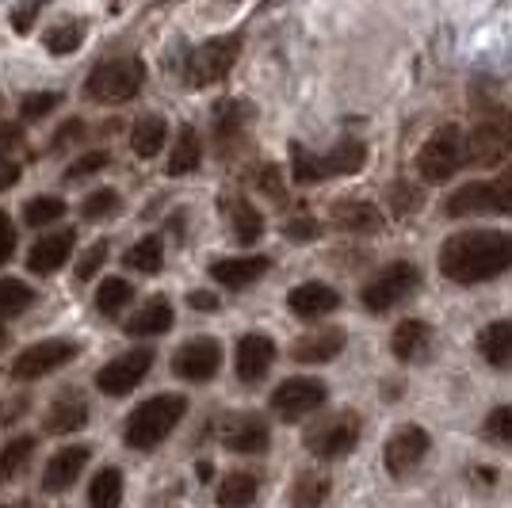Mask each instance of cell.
<instances>
[{
	"mask_svg": "<svg viewBox=\"0 0 512 508\" xmlns=\"http://www.w3.org/2000/svg\"><path fill=\"white\" fill-rule=\"evenodd\" d=\"M390 211L398 218H409L413 211H421V188L409 180H394L390 184Z\"/></svg>",
	"mask_w": 512,
	"mask_h": 508,
	"instance_id": "cell-42",
	"label": "cell"
},
{
	"mask_svg": "<svg viewBox=\"0 0 512 508\" xmlns=\"http://www.w3.org/2000/svg\"><path fill=\"white\" fill-rule=\"evenodd\" d=\"M467 482L474 489H482V493H490V489L497 486V470H493V466H486V463H482V466H470V470H467Z\"/></svg>",
	"mask_w": 512,
	"mask_h": 508,
	"instance_id": "cell-51",
	"label": "cell"
},
{
	"mask_svg": "<svg viewBox=\"0 0 512 508\" xmlns=\"http://www.w3.org/2000/svg\"><path fill=\"white\" fill-rule=\"evenodd\" d=\"M253 119V107L241 104V100H226V104L214 107V130H218V138H222V146L226 142H234L237 134L245 130V123Z\"/></svg>",
	"mask_w": 512,
	"mask_h": 508,
	"instance_id": "cell-32",
	"label": "cell"
},
{
	"mask_svg": "<svg viewBox=\"0 0 512 508\" xmlns=\"http://www.w3.org/2000/svg\"><path fill=\"white\" fill-rule=\"evenodd\" d=\"M237 54H241V39L237 35H218V39H207L203 46H195L188 54V65H184V77L192 88H207L226 81V73L234 69Z\"/></svg>",
	"mask_w": 512,
	"mask_h": 508,
	"instance_id": "cell-7",
	"label": "cell"
},
{
	"mask_svg": "<svg viewBox=\"0 0 512 508\" xmlns=\"http://www.w3.org/2000/svg\"><path fill=\"white\" fill-rule=\"evenodd\" d=\"M31 287L20 283V279H0V325L12 321L16 314H23L31 306Z\"/></svg>",
	"mask_w": 512,
	"mask_h": 508,
	"instance_id": "cell-38",
	"label": "cell"
},
{
	"mask_svg": "<svg viewBox=\"0 0 512 508\" xmlns=\"http://www.w3.org/2000/svg\"><path fill=\"white\" fill-rule=\"evenodd\" d=\"M123 264H127L130 272L157 276V268H161V241H157V237H142V241H134L127 253H123Z\"/></svg>",
	"mask_w": 512,
	"mask_h": 508,
	"instance_id": "cell-36",
	"label": "cell"
},
{
	"mask_svg": "<svg viewBox=\"0 0 512 508\" xmlns=\"http://www.w3.org/2000/svg\"><path fill=\"white\" fill-rule=\"evenodd\" d=\"M486 188H490V214H512V165Z\"/></svg>",
	"mask_w": 512,
	"mask_h": 508,
	"instance_id": "cell-45",
	"label": "cell"
},
{
	"mask_svg": "<svg viewBox=\"0 0 512 508\" xmlns=\"http://www.w3.org/2000/svg\"><path fill=\"white\" fill-rule=\"evenodd\" d=\"M165 134H169V123L161 115H142L134 123V130H130V149L150 161V157H157L165 149Z\"/></svg>",
	"mask_w": 512,
	"mask_h": 508,
	"instance_id": "cell-28",
	"label": "cell"
},
{
	"mask_svg": "<svg viewBox=\"0 0 512 508\" xmlns=\"http://www.w3.org/2000/svg\"><path fill=\"white\" fill-rule=\"evenodd\" d=\"M333 226L344 233H375L383 230V211L367 199H341L333 203Z\"/></svg>",
	"mask_w": 512,
	"mask_h": 508,
	"instance_id": "cell-22",
	"label": "cell"
},
{
	"mask_svg": "<svg viewBox=\"0 0 512 508\" xmlns=\"http://www.w3.org/2000/svg\"><path fill=\"white\" fill-rule=\"evenodd\" d=\"M478 352L497 371H512V321H493V325H486L478 333Z\"/></svg>",
	"mask_w": 512,
	"mask_h": 508,
	"instance_id": "cell-24",
	"label": "cell"
},
{
	"mask_svg": "<svg viewBox=\"0 0 512 508\" xmlns=\"http://www.w3.org/2000/svg\"><path fill=\"white\" fill-rule=\"evenodd\" d=\"M107 260V245H92V253L77 264V279H92L96 272H100V264Z\"/></svg>",
	"mask_w": 512,
	"mask_h": 508,
	"instance_id": "cell-50",
	"label": "cell"
},
{
	"mask_svg": "<svg viewBox=\"0 0 512 508\" xmlns=\"http://www.w3.org/2000/svg\"><path fill=\"white\" fill-rule=\"evenodd\" d=\"M417 287H421V268H417V264H406V260H398V264H386L383 272L363 287L360 298L371 314H386V310L402 306Z\"/></svg>",
	"mask_w": 512,
	"mask_h": 508,
	"instance_id": "cell-8",
	"label": "cell"
},
{
	"mask_svg": "<svg viewBox=\"0 0 512 508\" xmlns=\"http://www.w3.org/2000/svg\"><path fill=\"white\" fill-rule=\"evenodd\" d=\"M88 459H92V451L81 447V444L54 451V455H50V463L43 466V489L46 493H65V489L81 478V470L88 466Z\"/></svg>",
	"mask_w": 512,
	"mask_h": 508,
	"instance_id": "cell-16",
	"label": "cell"
},
{
	"mask_svg": "<svg viewBox=\"0 0 512 508\" xmlns=\"http://www.w3.org/2000/svg\"><path fill=\"white\" fill-rule=\"evenodd\" d=\"M329 398V390H325V382L321 379H287L276 386V394H272V413H276L279 421H302V417H310V413H318L321 405Z\"/></svg>",
	"mask_w": 512,
	"mask_h": 508,
	"instance_id": "cell-10",
	"label": "cell"
},
{
	"mask_svg": "<svg viewBox=\"0 0 512 508\" xmlns=\"http://www.w3.org/2000/svg\"><path fill=\"white\" fill-rule=\"evenodd\" d=\"M344 352V333L341 329H318V333H306V337L291 348L295 363H306V367H318V363L337 360Z\"/></svg>",
	"mask_w": 512,
	"mask_h": 508,
	"instance_id": "cell-23",
	"label": "cell"
},
{
	"mask_svg": "<svg viewBox=\"0 0 512 508\" xmlns=\"http://www.w3.org/2000/svg\"><path fill=\"white\" fill-rule=\"evenodd\" d=\"M127 302H134V287H130L127 279H104L100 283V291H96V310L104 314V318H115V314H123L127 310Z\"/></svg>",
	"mask_w": 512,
	"mask_h": 508,
	"instance_id": "cell-35",
	"label": "cell"
},
{
	"mask_svg": "<svg viewBox=\"0 0 512 508\" xmlns=\"http://www.w3.org/2000/svg\"><path fill=\"white\" fill-rule=\"evenodd\" d=\"M150 363H153L150 348L123 352V356H115V360L104 363V367L96 371V390H100V394H111V398H123V394H130L138 382L150 375Z\"/></svg>",
	"mask_w": 512,
	"mask_h": 508,
	"instance_id": "cell-11",
	"label": "cell"
},
{
	"mask_svg": "<svg viewBox=\"0 0 512 508\" xmlns=\"http://www.w3.org/2000/svg\"><path fill=\"white\" fill-rule=\"evenodd\" d=\"M467 165V138L459 127H436L417 153V172L425 184H448Z\"/></svg>",
	"mask_w": 512,
	"mask_h": 508,
	"instance_id": "cell-5",
	"label": "cell"
},
{
	"mask_svg": "<svg viewBox=\"0 0 512 508\" xmlns=\"http://www.w3.org/2000/svg\"><path fill=\"white\" fill-rule=\"evenodd\" d=\"M287 306H291V314H299V318H325V314H333V310L341 306V295H337L333 287H325V283H299V287L287 295Z\"/></svg>",
	"mask_w": 512,
	"mask_h": 508,
	"instance_id": "cell-21",
	"label": "cell"
},
{
	"mask_svg": "<svg viewBox=\"0 0 512 508\" xmlns=\"http://www.w3.org/2000/svg\"><path fill=\"white\" fill-rule=\"evenodd\" d=\"M260 188L268 191V195H276V199L283 195V184H279V169H276V165H268V169L260 172Z\"/></svg>",
	"mask_w": 512,
	"mask_h": 508,
	"instance_id": "cell-53",
	"label": "cell"
},
{
	"mask_svg": "<svg viewBox=\"0 0 512 508\" xmlns=\"http://www.w3.org/2000/svg\"><path fill=\"white\" fill-rule=\"evenodd\" d=\"M73 241H77L73 230L46 233L43 241H35V249L27 256V268H31L35 276H54L65 260H69V253H73Z\"/></svg>",
	"mask_w": 512,
	"mask_h": 508,
	"instance_id": "cell-19",
	"label": "cell"
},
{
	"mask_svg": "<svg viewBox=\"0 0 512 508\" xmlns=\"http://www.w3.org/2000/svg\"><path fill=\"white\" fill-rule=\"evenodd\" d=\"M512 149V107L505 104H493L482 107L478 123L470 130L467 138V161L478 165V169H493L509 157Z\"/></svg>",
	"mask_w": 512,
	"mask_h": 508,
	"instance_id": "cell-4",
	"label": "cell"
},
{
	"mask_svg": "<svg viewBox=\"0 0 512 508\" xmlns=\"http://www.w3.org/2000/svg\"><path fill=\"white\" fill-rule=\"evenodd\" d=\"M85 424H88V402L77 390H62L43 417V428L50 436H69V432H77Z\"/></svg>",
	"mask_w": 512,
	"mask_h": 508,
	"instance_id": "cell-17",
	"label": "cell"
},
{
	"mask_svg": "<svg viewBox=\"0 0 512 508\" xmlns=\"http://www.w3.org/2000/svg\"><path fill=\"white\" fill-rule=\"evenodd\" d=\"M0 508H8V505H0Z\"/></svg>",
	"mask_w": 512,
	"mask_h": 508,
	"instance_id": "cell-56",
	"label": "cell"
},
{
	"mask_svg": "<svg viewBox=\"0 0 512 508\" xmlns=\"http://www.w3.org/2000/svg\"><path fill=\"white\" fill-rule=\"evenodd\" d=\"M256 497H260V478H256L253 470H234V474H226V478L218 482V493H214L218 508H249V505H256Z\"/></svg>",
	"mask_w": 512,
	"mask_h": 508,
	"instance_id": "cell-25",
	"label": "cell"
},
{
	"mask_svg": "<svg viewBox=\"0 0 512 508\" xmlns=\"http://www.w3.org/2000/svg\"><path fill=\"white\" fill-rule=\"evenodd\" d=\"M283 233L291 237V241H314L321 233V226L314 222V218H291L287 226H283Z\"/></svg>",
	"mask_w": 512,
	"mask_h": 508,
	"instance_id": "cell-48",
	"label": "cell"
},
{
	"mask_svg": "<svg viewBox=\"0 0 512 508\" xmlns=\"http://www.w3.org/2000/svg\"><path fill=\"white\" fill-rule=\"evenodd\" d=\"M512 268V233L474 230L455 233L440 245V272L451 283H490Z\"/></svg>",
	"mask_w": 512,
	"mask_h": 508,
	"instance_id": "cell-1",
	"label": "cell"
},
{
	"mask_svg": "<svg viewBox=\"0 0 512 508\" xmlns=\"http://www.w3.org/2000/svg\"><path fill=\"white\" fill-rule=\"evenodd\" d=\"M62 214H65V203L58 195H35V199L23 207L27 226H50V222H58Z\"/></svg>",
	"mask_w": 512,
	"mask_h": 508,
	"instance_id": "cell-41",
	"label": "cell"
},
{
	"mask_svg": "<svg viewBox=\"0 0 512 508\" xmlns=\"http://www.w3.org/2000/svg\"><path fill=\"white\" fill-rule=\"evenodd\" d=\"M222 211H226V218H230L234 237L241 241V245H253V241H260V233H264V214L256 211L249 199L230 195V199H222Z\"/></svg>",
	"mask_w": 512,
	"mask_h": 508,
	"instance_id": "cell-26",
	"label": "cell"
},
{
	"mask_svg": "<svg viewBox=\"0 0 512 508\" xmlns=\"http://www.w3.org/2000/svg\"><path fill=\"white\" fill-rule=\"evenodd\" d=\"M81 211H85L88 222H100V218H111V214L119 211V195L111 188H100L92 191L85 203H81Z\"/></svg>",
	"mask_w": 512,
	"mask_h": 508,
	"instance_id": "cell-44",
	"label": "cell"
},
{
	"mask_svg": "<svg viewBox=\"0 0 512 508\" xmlns=\"http://www.w3.org/2000/svg\"><path fill=\"white\" fill-rule=\"evenodd\" d=\"M222 444L237 451V455H264L268 444H272V428L256 413H234L230 421L222 424Z\"/></svg>",
	"mask_w": 512,
	"mask_h": 508,
	"instance_id": "cell-14",
	"label": "cell"
},
{
	"mask_svg": "<svg viewBox=\"0 0 512 508\" xmlns=\"http://www.w3.org/2000/svg\"><path fill=\"white\" fill-rule=\"evenodd\" d=\"M360 436H363L360 413L341 409V413H329V417H321L318 424H310L306 436H302V444H306L310 455H318V459H325V463H333V459L352 455L356 444H360Z\"/></svg>",
	"mask_w": 512,
	"mask_h": 508,
	"instance_id": "cell-6",
	"label": "cell"
},
{
	"mask_svg": "<svg viewBox=\"0 0 512 508\" xmlns=\"http://www.w3.org/2000/svg\"><path fill=\"white\" fill-rule=\"evenodd\" d=\"M16 253V226H12V218L0 211V264H8Z\"/></svg>",
	"mask_w": 512,
	"mask_h": 508,
	"instance_id": "cell-49",
	"label": "cell"
},
{
	"mask_svg": "<svg viewBox=\"0 0 512 508\" xmlns=\"http://www.w3.org/2000/svg\"><path fill=\"white\" fill-rule=\"evenodd\" d=\"M172 302L169 298H150L134 318H130V337H157V333H165L172 325Z\"/></svg>",
	"mask_w": 512,
	"mask_h": 508,
	"instance_id": "cell-27",
	"label": "cell"
},
{
	"mask_svg": "<svg viewBox=\"0 0 512 508\" xmlns=\"http://www.w3.org/2000/svg\"><path fill=\"white\" fill-rule=\"evenodd\" d=\"M46 4H50V0H23L20 8H12V16H8V20H12V27H16L20 35H27V31L35 27V16L43 12Z\"/></svg>",
	"mask_w": 512,
	"mask_h": 508,
	"instance_id": "cell-46",
	"label": "cell"
},
{
	"mask_svg": "<svg viewBox=\"0 0 512 508\" xmlns=\"http://www.w3.org/2000/svg\"><path fill=\"white\" fill-rule=\"evenodd\" d=\"M88 505L92 508H119L123 505V474L115 466H104L92 486H88Z\"/></svg>",
	"mask_w": 512,
	"mask_h": 508,
	"instance_id": "cell-31",
	"label": "cell"
},
{
	"mask_svg": "<svg viewBox=\"0 0 512 508\" xmlns=\"http://www.w3.org/2000/svg\"><path fill=\"white\" fill-rule=\"evenodd\" d=\"M268 268H272L268 256H230V260H214L211 276H214V283H222V287H230V291H241V287L256 283Z\"/></svg>",
	"mask_w": 512,
	"mask_h": 508,
	"instance_id": "cell-18",
	"label": "cell"
},
{
	"mask_svg": "<svg viewBox=\"0 0 512 508\" xmlns=\"http://www.w3.org/2000/svg\"><path fill=\"white\" fill-rule=\"evenodd\" d=\"M146 85V62L142 58H111L100 62L85 81V96L92 104H127Z\"/></svg>",
	"mask_w": 512,
	"mask_h": 508,
	"instance_id": "cell-3",
	"label": "cell"
},
{
	"mask_svg": "<svg viewBox=\"0 0 512 508\" xmlns=\"http://www.w3.org/2000/svg\"><path fill=\"white\" fill-rule=\"evenodd\" d=\"M291 180L295 184H318V180H325L321 176V157L318 153H310L306 146H291Z\"/></svg>",
	"mask_w": 512,
	"mask_h": 508,
	"instance_id": "cell-39",
	"label": "cell"
},
{
	"mask_svg": "<svg viewBox=\"0 0 512 508\" xmlns=\"http://www.w3.org/2000/svg\"><path fill=\"white\" fill-rule=\"evenodd\" d=\"M16 180H20V165L12 157H0V191H8Z\"/></svg>",
	"mask_w": 512,
	"mask_h": 508,
	"instance_id": "cell-52",
	"label": "cell"
},
{
	"mask_svg": "<svg viewBox=\"0 0 512 508\" xmlns=\"http://www.w3.org/2000/svg\"><path fill=\"white\" fill-rule=\"evenodd\" d=\"M390 352L402 363H425L428 352H432V325L417 318L402 321L394 329V337H390Z\"/></svg>",
	"mask_w": 512,
	"mask_h": 508,
	"instance_id": "cell-20",
	"label": "cell"
},
{
	"mask_svg": "<svg viewBox=\"0 0 512 508\" xmlns=\"http://www.w3.org/2000/svg\"><path fill=\"white\" fill-rule=\"evenodd\" d=\"M31 455H35V440H31V436L8 440V444L0 447V482L20 478L23 470H27V463H31Z\"/></svg>",
	"mask_w": 512,
	"mask_h": 508,
	"instance_id": "cell-34",
	"label": "cell"
},
{
	"mask_svg": "<svg viewBox=\"0 0 512 508\" xmlns=\"http://www.w3.org/2000/svg\"><path fill=\"white\" fill-rule=\"evenodd\" d=\"M81 43H85V23H81V20L54 23V27L43 35V46L50 50V54H73Z\"/></svg>",
	"mask_w": 512,
	"mask_h": 508,
	"instance_id": "cell-37",
	"label": "cell"
},
{
	"mask_svg": "<svg viewBox=\"0 0 512 508\" xmlns=\"http://www.w3.org/2000/svg\"><path fill=\"white\" fill-rule=\"evenodd\" d=\"M218 363H222V348H218L211 337H195L176 348L172 371L188 382H207L218 375Z\"/></svg>",
	"mask_w": 512,
	"mask_h": 508,
	"instance_id": "cell-13",
	"label": "cell"
},
{
	"mask_svg": "<svg viewBox=\"0 0 512 508\" xmlns=\"http://www.w3.org/2000/svg\"><path fill=\"white\" fill-rule=\"evenodd\" d=\"M77 356V344L73 340H62V337H50V340H39V344H31V348H23L16 363H12V379H43L50 371H58L65 363Z\"/></svg>",
	"mask_w": 512,
	"mask_h": 508,
	"instance_id": "cell-12",
	"label": "cell"
},
{
	"mask_svg": "<svg viewBox=\"0 0 512 508\" xmlns=\"http://www.w3.org/2000/svg\"><path fill=\"white\" fill-rule=\"evenodd\" d=\"M276 363V344L264 333H249L237 340V379L241 382H260Z\"/></svg>",
	"mask_w": 512,
	"mask_h": 508,
	"instance_id": "cell-15",
	"label": "cell"
},
{
	"mask_svg": "<svg viewBox=\"0 0 512 508\" xmlns=\"http://www.w3.org/2000/svg\"><path fill=\"white\" fill-rule=\"evenodd\" d=\"M428 451H432V440H428V432L421 424H402L383 447V466L390 478H409V474H417L421 463L428 459Z\"/></svg>",
	"mask_w": 512,
	"mask_h": 508,
	"instance_id": "cell-9",
	"label": "cell"
},
{
	"mask_svg": "<svg viewBox=\"0 0 512 508\" xmlns=\"http://www.w3.org/2000/svg\"><path fill=\"white\" fill-rule=\"evenodd\" d=\"M62 104V96L58 92H31V96H23L20 104V119L23 123H35V119H46L54 107Z\"/></svg>",
	"mask_w": 512,
	"mask_h": 508,
	"instance_id": "cell-43",
	"label": "cell"
},
{
	"mask_svg": "<svg viewBox=\"0 0 512 508\" xmlns=\"http://www.w3.org/2000/svg\"><path fill=\"white\" fill-rule=\"evenodd\" d=\"M363 161H367L363 142L344 138V142H337V146L321 157V176H352V172L363 169Z\"/></svg>",
	"mask_w": 512,
	"mask_h": 508,
	"instance_id": "cell-29",
	"label": "cell"
},
{
	"mask_svg": "<svg viewBox=\"0 0 512 508\" xmlns=\"http://www.w3.org/2000/svg\"><path fill=\"white\" fill-rule=\"evenodd\" d=\"M184 413H188V402H184L180 394L150 398V402H142L127 417L123 440H127V447H134V451H150V447H157L161 440H169L172 428L184 421Z\"/></svg>",
	"mask_w": 512,
	"mask_h": 508,
	"instance_id": "cell-2",
	"label": "cell"
},
{
	"mask_svg": "<svg viewBox=\"0 0 512 508\" xmlns=\"http://www.w3.org/2000/svg\"><path fill=\"white\" fill-rule=\"evenodd\" d=\"M333 493V482L318 470H302L291 486V508H321Z\"/></svg>",
	"mask_w": 512,
	"mask_h": 508,
	"instance_id": "cell-30",
	"label": "cell"
},
{
	"mask_svg": "<svg viewBox=\"0 0 512 508\" xmlns=\"http://www.w3.org/2000/svg\"><path fill=\"white\" fill-rule=\"evenodd\" d=\"M482 436L497 447H512V405H497L482 421Z\"/></svg>",
	"mask_w": 512,
	"mask_h": 508,
	"instance_id": "cell-40",
	"label": "cell"
},
{
	"mask_svg": "<svg viewBox=\"0 0 512 508\" xmlns=\"http://www.w3.org/2000/svg\"><path fill=\"white\" fill-rule=\"evenodd\" d=\"M199 157H203V149H199V134H195V127H180L176 146H172V153H169V172L172 176L195 172L199 169Z\"/></svg>",
	"mask_w": 512,
	"mask_h": 508,
	"instance_id": "cell-33",
	"label": "cell"
},
{
	"mask_svg": "<svg viewBox=\"0 0 512 508\" xmlns=\"http://www.w3.org/2000/svg\"><path fill=\"white\" fill-rule=\"evenodd\" d=\"M192 306H195V310H214L218 302H214V295H207V291H199V295H192Z\"/></svg>",
	"mask_w": 512,
	"mask_h": 508,
	"instance_id": "cell-54",
	"label": "cell"
},
{
	"mask_svg": "<svg viewBox=\"0 0 512 508\" xmlns=\"http://www.w3.org/2000/svg\"><path fill=\"white\" fill-rule=\"evenodd\" d=\"M107 4H111V8H115V12H119V8H123V4H127V0H107Z\"/></svg>",
	"mask_w": 512,
	"mask_h": 508,
	"instance_id": "cell-55",
	"label": "cell"
},
{
	"mask_svg": "<svg viewBox=\"0 0 512 508\" xmlns=\"http://www.w3.org/2000/svg\"><path fill=\"white\" fill-rule=\"evenodd\" d=\"M104 165H107V153H104V149H96V153H85L81 161H73V165L65 169V180H69V184H73V180H85L88 172H100Z\"/></svg>",
	"mask_w": 512,
	"mask_h": 508,
	"instance_id": "cell-47",
	"label": "cell"
}]
</instances>
